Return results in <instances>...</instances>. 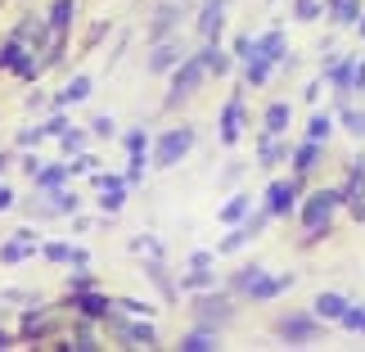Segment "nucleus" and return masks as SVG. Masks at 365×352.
Listing matches in <instances>:
<instances>
[{"mask_svg": "<svg viewBox=\"0 0 365 352\" xmlns=\"http://www.w3.org/2000/svg\"><path fill=\"white\" fill-rule=\"evenodd\" d=\"M81 95H91V81H86V77H77L73 86L63 91V100H81Z\"/></svg>", "mask_w": 365, "mask_h": 352, "instance_id": "obj_21", "label": "nucleus"}, {"mask_svg": "<svg viewBox=\"0 0 365 352\" xmlns=\"http://www.w3.org/2000/svg\"><path fill=\"white\" fill-rule=\"evenodd\" d=\"M203 73H207V59H190V64H180V73H176V81H172V104H180L185 95L199 91Z\"/></svg>", "mask_w": 365, "mask_h": 352, "instance_id": "obj_3", "label": "nucleus"}, {"mask_svg": "<svg viewBox=\"0 0 365 352\" xmlns=\"http://www.w3.org/2000/svg\"><path fill=\"white\" fill-rule=\"evenodd\" d=\"M312 14H320V0H298V19H312Z\"/></svg>", "mask_w": 365, "mask_h": 352, "instance_id": "obj_25", "label": "nucleus"}, {"mask_svg": "<svg viewBox=\"0 0 365 352\" xmlns=\"http://www.w3.org/2000/svg\"><path fill=\"white\" fill-rule=\"evenodd\" d=\"M0 348H9V339H5V334H0Z\"/></svg>", "mask_w": 365, "mask_h": 352, "instance_id": "obj_30", "label": "nucleus"}, {"mask_svg": "<svg viewBox=\"0 0 365 352\" xmlns=\"http://www.w3.org/2000/svg\"><path fill=\"white\" fill-rule=\"evenodd\" d=\"M343 326L365 334V307H347V312H343Z\"/></svg>", "mask_w": 365, "mask_h": 352, "instance_id": "obj_17", "label": "nucleus"}, {"mask_svg": "<svg viewBox=\"0 0 365 352\" xmlns=\"http://www.w3.org/2000/svg\"><path fill=\"white\" fill-rule=\"evenodd\" d=\"M63 181V167H50V172H41V186H59Z\"/></svg>", "mask_w": 365, "mask_h": 352, "instance_id": "obj_26", "label": "nucleus"}, {"mask_svg": "<svg viewBox=\"0 0 365 352\" xmlns=\"http://www.w3.org/2000/svg\"><path fill=\"white\" fill-rule=\"evenodd\" d=\"M347 307H352V303H347L343 293H320V298H316V316H325V321H343Z\"/></svg>", "mask_w": 365, "mask_h": 352, "instance_id": "obj_7", "label": "nucleus"}, {"mask_svg": "<svg viewBox=\"0 0 365 352\" xmlns=\"http://www.w3.org/2000/svg\"><path fill=\"white\" fill-rule=\"evenodd\" d=\"M316 330L320 326H316V321H307V316H289L284 326H279V334H289V339H312Z\"/></svg>", "mask_w": 365, "mask_h": 352, "instance_id": "obj_9", "label": "nucleus"}, {"mask_svg": "<svg viewBox=\"0 0 365 352\" xmlns=\"http://www.w3.org/2000/svg\"><path fill=\"white\" fill-rule=\"evenodd\" d=\"M293 181H275L271 190H266V213L271 217H284V213H293Z\"/></svg>", "mask_w": 365, "mask_h": 352, "instance_id": "obj_4", "label": "nucleus"}, {"mask_svg": "<svg viewBox=\"0 0 365 352\" xmlns=\"http://www.w3.org/2000/svg\"><path fill=\"white\" fill-rule=\"evenodd\" d=\"M118 330H122L131 343H140V348H145V343H153V330H149V326H122V321H118Z\"/></svg>", "mask_w": 365, "mask_h": 352, "instance_id": "obj_15", "label": "nucleus"}, {"mask_svg": "<svg viewBox=\"0 0 365 352\" xmlns=\"http://www.w3.org/2000/svg\"><path fill=\"white\" fill-rule=\"evenodd\" d=\"M289 126V104H271L266 109V136H284Z\"/></svg>", "mask_w": 365, "mask_h": 352, "instance_id": "obj_10", "label": "nucleus"}, {"mask_svg": "<svg viewBox=\"0 0 365 352\" xmlns=\"http://www.w3.org/2000/svg\"><path fill=\"white\" fill-rule=\"evenodd\" d=\"M81 312H91V316H104V298H95V293H91V298H81Z\"/></svg>", "mask_w": 365, "mask_h": 352, "instance_id": "obj_24", "label": "nucleus"}, {"mask_svg": "<svg viewBox=\"0 0 365 352\" xmlns=\"http://www.w3.org/2000/svg\"><path fill=\"white\" fill-rule=\"evenodd\" d=\"M334 19H339V23H356L361 19V0H334Z\"/></svg>", "mask_w": 365, "mask_h": 352, "instance_id": "obj_13", "label": "nucleus"}, {"mask_svg": "<svg viewBox=\"0 0 365 352\" xmlns=\"http://www.w3.org/2000/svg\"><path fill=\"white\" fill-rule=\"evenodd\" d=\"M221 14H226V0H212V5L203 9V19H199V32L212 41L217 32H221Z\"/></svg>", "mask_w": 365, "mask_h": 352, "instance_id": "obj_8", "label": "nucleus"}, {"mask_svg": "<svg viewBox=\"0 0 365 352\" xmlns=\"http://www.w3.org/2000/svg\"><path fill=\"white\" fill-rule=\"evenodd\" d=\"M289 285H293L289 276H279V280H271V276H257V280H252V285H248L244 293H248V298H257V303H262V298H275V293H284Z\"/></svg>", "mask_w": 365, "mask_h": 352, "instance_id": "obj_6", "label": "nucleus"}, {"mask_svg": "<svg viewBox=\"0 0 365 352\" xmlns=\"http://www.w3.org/2000/svg\"><path fill=\"white\" fill-rule=\"evenodd\" d=\"M240 122H244V100L235 95V100L226 104V114H221V140H226V145L240 140Z\"/></svg>", "mask_w": 365, "mask_h": 352, "instance_id": "obj_5", "label": "nucleus"}, {"mask_svg": "<svg viewBox=\"0 0 365 352\" xmlns=\"http://www.w3.org/2000/svg\"><path fill=\"white\" fill-rule=\"evenodd\" d=\"M172 64H176V50L172 46H163L158 54H153V73H163V68H172Z\"/></svg>", "mask_w": 365, "mask_h": 352, "instance_id": "obj_18", "label": "nucleus"}, {"mask_svg": "<svg viewBox=\"0 0 365 352\" xmlns=\"http://www.w3.org/2000/svg\"><path fill=\"white\" fill-rule=\"evenodd\" d=\"M316 159H320V140H307V145L293 154V167H298V172H312Z\"/></svg>", "mask_w": 365, "mask_h": 352, "instance_id": "obj_12", "label": "nucleus"}, {"mask_svg": "<svg viewBox=\"0 0 365 352\" xmlns=\"http://www.w3.org/2000/svg\"><path fill=\"white\" fill-rule=\"evenodd\" d=\"M27 253H32V248H27V244H9V248H5V258L14 262V258H27Z\"/></svg>", "mask_w": 365, "mask_h": 352, "instance_id": "obj_27", "label": "nucleus"}, {"mask_svg": "<svg viewBox=\"0 0 365 352\" xmlns=\"http://www.w3.org/2000/svg\"><path fill=\"white\" fill-rule=\"evenodd\" d=\"M248 213V199H244V194H240V199H230L226 208H221V221H240Z\"/></svg>", "mask_w": 365, "mask_h": 352, "instance_id": "obj_16", "label": "nucleus"}, {"mask_svg": "<svg viewBox=\"0 0 365 352\" xmlns=\"http://www.w3.org/2000/svg\"><path fill=\"white\" fill-rule=\"evenodd\" d=\"M343 203V194L339 190H320V194H312V199L302 203V226L312 231V235H325L329 231V217H334V208Z\"/></svg>", "mask_w": 365, "mask_h": 352, "instance_id": "obj_1", "label": "nucleus"}, {"mask_svg": "<svg viewBox=\"0 0 365 352\" xmlns=\"http://www.w3.org/2000/svg\"><path fill=\"white\" fill-rule=\"evenodd\" d=\"M185 352H207V348H217V339L207 330H194V334H185V343H180Z\"/></svg>", "mask_w": 365, "mask_h": 352, "instance_id": "obj_14", "label": "nucleus"}, {"mask_svg": "<svg viewBox=\"0 0 365 352\" xmlns=\"http://www.w3.org/2000/svg\"><path fill=\"white\" fill-rule=\"evenodd\" d=\"M9 199H14V194H9V190H0V208H9Z\"/></svg>", "mask_w": 365, "mask_h": 352, "instance_id": "obj_29", "label": "nucleus"}, {"mask_svg": "<svg viewBox=\"0 0 365 352\" xmlns=\"http://www.w3.org/2000/svg\"><path fill=\"white\" fill-rule=\"evenodd\" d=\"M361 36H365V23H361Z\"/></svg>", "mask_w": 365, "mask_h": 352, "instance_id": "obj_31", "label": "nucleus"}, {"mask_svg": "<svg viewBox=\"0 0 365 352\" xmlns=\"http://www.w3.org/2000/svg\"><path fill=\"white\" fill-rule=\"evenodd\" d=\"M343 122H347V131L365 136V114H343Z\"/></svg>", "mask_w": 365, "mask_h": 352, "instance_id": "obj_23", "label": "nucleus"}, {"mask_svg": "<svg viewBox=\"0 0 365 352\" xmlns=\"http://www.w3.org/2000/svg\"><path fill=\"white\" fill-rule=\"evenodd\" d=\"M329 136V118H312V126H307V140H325Z\"/></svg>", "mask_w": 365, "mask_h": 352, "instance_id": "obj_19", "label": "nucleus"}, {"mask_svg": "<svg viewBox=\"0 0 365 352\" xmlns=\"http://www.w3.org/2000/svg\"><path fill=\"white\" fill-rule=\"evenodd\" d=\"M190 149H194V131H190V126H176V131L158 136V145H153V163H158V167H172V163L185 159Z\"/></svg>", "mask_w": 365, "mask_h": 352, "instance_id": "obj_2", "label": "nucleus"}, {"mask_svg": "<svg viewBox=\"0 0 365 352\" xmlns=\"http://www.w3.org/2000/svg\"><path fill=\"white\" fill-rule=\"evenodd\" d=\"M334 81H339V91L347 86V81H352V59H343L339 68H334Z\"/></svg>", "mask_w": 365, "mask_h": 352, "instance_id": "obj_22", "label": "nucleus"}, {"mask_svg": "<svg viewBox=\"0 0 365 352\" xmlns=\"http://www.w3.org/2000/svg\"><path fill=\"white\" fill-rule=\"evenodd\" d=\"M126 145H131V154H140V149H145V136L131 131V136H126Z\"/></svg>", "mask_w": 365, "mask_h": 352, "instance_id": "obj_28", "label": "nucleus"}, {"mask_svg": "<svg viewBox=\"0 0 365 352\" xmlns=\"http://www.w3.org/2000/svg\"><path fill=\"white\" fill-rule=\"evenodd\" d=\"M68 14H73V0H59V5H54V27H68Z\"/></svg>", "mask_w": 365, "mask_h": 352, "instance_id": "obj_20", "label": "nucleus"}, {"mask_svg": "<svg viewBox=\"0 0 365 352\" xmlns=\"http://www.w3.org/2000/svg\"><path fill=\"white\" fill-rule=\"evenodd\" d=\"M257 54H262V59H271V64H279V54H284V32L262 36V41H257Z\"/></svg>", "mask_w": 365, "mask_h": 352, "instance_id": "obj_11", "label": "nucleus"}]
</instances>
